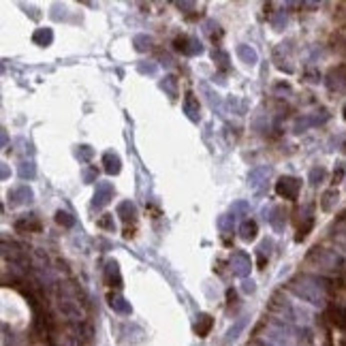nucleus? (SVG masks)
Here are the masks:
<instances>
[{
    "label": "nucleus",
    "mask_w": 346,
    "mask_h": 346,
    "mask_svg": "<svg viewBox=\"0 0 346 346\" xmlns=\"http://www.w3.org/2000/svg\"><path fill=\"white\" fill-rule=\"evenodd\" d=\"M299 188H301V182L295 180V178H280L276 184V192L284 199H297Z\"/></svg>",
    "instance_id": "1"
},
{
    "label": "nucleus",
    "mask_w": 346,
    "mask_h": 346,
    "mask_svg": "<svg viewBox=\"0 0 346 346\" xmlns=\"http://www.w3.org/2000/svg\"><path fill=\"white\" fill-rule=\"evenodd\" d=\"M231 265L235 267L233 271H235L237 276H246L248 267H250V259H248L244 252H235V254H233V259H231Z\"/></svg>",
    "instance_id": "2"
},
{
    "label": "nucleus",
    "mask_w": 346,
    "mask_h": 346,
    "mask_svg": "<svg viewBox=\"0 0 346 346\" xmlns=\"http://www.w3.org/2000/svg\"><path fill=\"white\" fill-rule=\"evenodd\" d=\"M107 282L111 286H116V288L122 286V278H120V269H118V263L116 261H109L107 263Z\"/></svg>",
    "instance_id": "3"
},
{
    "label": "nucleus",
    "mask_w": 346,
    "mask_h": 346,
    "mask_svg": "<svg viewBox=\"0 0 346 346\" xmlns=\"http://www.w3.org/2000/svg\"><path fill=\"white\" fill-rule=\"evenodd\" d=\"M15 229L18 231H41V222H39L35 216H26V218L15 222Z\"/></svg>",
    "instance_id": "4"
},
{
    "label": "nucleus",
    "mask_w": 346,
    "mask_h": 346,
    "mask_svg": "<svg viewBox=\"0 0 346 346\" xmlns=\"http://www.w3.org/2000/svg\"><path fill=\"white\" fill-rule=\"evenodd\" d=\"M109 305L116 312H120V314H131V305H128L122 297H118V295H109Z\"/></svg>",
    "instance_id": "5"
},
{
    "label": "nucleus",
    "mask_w": 346,
    "mask_h": 346,
    "mask_svg": "<svg viewBox=\"0 0 346 346\" xmlns=\"http://www.w3.org/2000/svg\"><path fill=\"white\" fill-rule=\"evenodd\" d=\"M256 231H259V227H256V222H254V220H246L244 224H241V229H239L241 239H246V241L254 239V237H256Z\"/></svg>",
    "instance_id": "6"
},
{
    "label": "nucleus",
    "mask_w": 346,
    "mask_h": 346,
    "mask_svg": "<svg viewBox=\"0 0 346 346\" xmlns=\"http://www.w3.org/2000/svg\"><path fill=\"white\" fill-rule=\"evenodd\" d=\"M210 329H212V316H207V314H199V320H197L195 331H197L201 337H205Z\"/></svg>",
    "instance_id": "7"
},
{
    "label": "nucleus",
    "mask_w": 346,
    "mask_h": 346,
    "mask_svg": "<svg viewBox=\"0 0 346 346\" xmlns=\"http://www.w3.org/2000/svg\"><path fill=\"white\" fill-rule=\"evenodd\" d=\"M35 43H39V45H43V47H47L52 43V39H54V35H52V30L50 28H39L37 32H35Z\"/></svg>",
    "instance_id": "8"
},
{
    "label": "nucleus",
    "mask_w": 346,
    "mask_h": 346,
    "mask_svg": "<svg viewBox=\"0 0 346 346\" xmlns=\"http://www.w3.org/2000/svg\"><path fill=\"white\" fill-rule=\"evenodd\" d=\"M103 163H105V171L107 173H120V158L116 154L107 152L105 158H103Z\"/></svg>",
    "instance_id": "9"
},
{
    "label": "nucleus",
    "mask_w": 346,
    "mask_h": 346,
    "mask_svg": "<svg viewBox=\"0 0 346 346\" xmlns=\"http://www.w3.org/2000/svg\"><path fill=\"white\" fill-rule=\"evenodd\" d=\"M109 197H111V190L109 188H105V186H101L99 188V195H94V205H105L107 201H109Z\"/></svg>",
    "instance_id": "10"
},
{
    "label": "nucleus",
    "mask_w": 346,
    "mask_h": 346,
    "mask_svg": "<svg viewBox=\"0 0 346 346\" xmlns=\"http://www.w3.org/2000/svg\"><path fill=\"white\" fill-rule=\"evenodd\" d=\"M186 111H188V116L192 120H197V111H199V103L195 101V96L192 94H186Z\"/></svg>",
    "instance_id": "11"
},
{
    "label": "nucleus",
    "mask_w": 346,
    "mask_h": 346,
    "mask_svg": "<svg viewBox=\"0 0 346 346\" xmlns=\"http://www.w3.org/2000/svg\"><path fill=\"white\" fill-rule=\"evenodd\" d=\"M241 329H244V320H237L235 327H233L231 331L227 333V344H231V342H235V340H237V335H239Z\"/></svg>",
    "instance_id": "12"
},
{
    "label": "nucleus",
    "mask_w": 346,
    "mask_h": 346,
    "mask_svg": "<svg viewBox=\"0 0 346 346\" xmlns=\"http://www.w3.org/2000/svg\"><path fill=\"white\" fill-rule=\"evenodd\" d=\"M56 220H58V224H64V227H73V218L67 212H58L56 214Z\"/></svg>",
    "instance_id": "13"
},
{
    "label": "nucleus",
    "mask_w": 346,
    "mask_h": 346,
    "mask_svg": "<svg viewBox=\"0 0 346 346\" xmlns=\"http://www.w3.org/2000/svg\"><path fill=\"white\" fill-rule=\"evenodd\" d=\"M99 227L114 229V220H111V216H105V218H101V220H99Z\"/></svg>",
    "instance_id": "14"
}]
</instances>
